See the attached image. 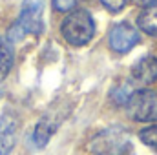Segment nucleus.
Instances as JSON below:
<instances>
[{"label": "nucleus", "mask_w": 157, "mask_h": 155, "mask_svg": "<svg viewBox=\"0 0 157 155\" xmlns=\"http://www.w3.org/2000/svg\"><path fill=\"white\" fill-rule=\"evenodd\" d=\"M102 2V6L108 9V11H112V13H119L122 7H124V0H101Z\"/></svg>", "instance_id": "14"}, {"label": "nucleus", "mask_w": 157, "mask_h": 155, "mask_svg": "<svg viewBox=\"0 0 157 155\" xmlns=\"http://www.w3.org/2000/svg\"><path fill=\"white\" fill-rule=\"evenodd\" d=\"M137 24L139 28L152 35V37H157V2L146 6L141 13H139V18H137Z\"/></svg>", "instance_id": "9"}, {"label": "nucleus", "mask_w": 157, "mask_h": 155, "mask_svg": "<svg viewBox=\"0 0 157 155\" xmlns=\"http://www.w3.org/2000/svg\"><path fill=\"white\" fill-rule=\"evenodd\" d=\"M135 93V88H133V82L132 80H122L115 84L110 91V99L115 106H126L132 99V95Z\"/></svg>", "instance_id": "10"}, {"label": "nucleus", "mask_w": 157, "mask_h": 155, "mask_svg": "<svg viewBox=\"0 0 157 155\" xmlns=\"http://www.w3.org/2000/svg\"><path fill=\"white\" fill-rule=\"evenodd\" d=\"M13 60H15V53H13L11 40L0 37V80H4L7 77V73L11 71Z\"/></svg>", "instance_id": "11"}, {"label": "nucleus", "mask_w": 157, "mask_h": 155, "mask_svg": "<svg viewBox=\"0 0 157 155\" xmlns=\"http://www.w3.org/2000/svg\"><path fill=\"white\" fill-rule=\"evenodd\" d=\"M128 115L137 122H154L157 120V91L141 89L135 91L126 104Z\"/></svg>", "instance_id": "3"}, {"label": "nucleus", "mask_w": 157, "mask_h": 155, "mask_svg": "<svg viewBox=\"0 0 157 155\" xmlns=\"http://www.w3.org/2000/svg\"><path fill=\"white\" fill-rule=\"evenodd\" d=\"M18 122L13 115H4L0 119V155H9L17 142Z\"/></svg>", "instance_id": "7"}, {"label": "nucleus", "mask_w": 157, "mask_h": 155, "mask_svg": "<svg viewBox=\"0 0 157 155\" xmlns=\"http://www.w3.org/2000/svg\"><path fill=\"white\" fill-rule=\"evenodd\" d=\"M57 128H59V119L57 117L53 115L42 117L37 122L35 130H33V142H35V146L37 148H44L49 142V139L53 137V133L57 131Z\"/></svg>", "instance_id": "8"}, {"label": "nucleus", "mask_w": 157, "mask_h": 155, "mask_svg": "<svg viewBox=\"0 0 157 155\" xmlns=\"http://www.w3.org/2000/svg\"><path fill=\"white\" fill-rule=\"evenodd\" d=\"M157 80V59L148 55L139 59L132 68V82L137 86H150Z\"/></svg>", "instance_id": "6"}, {"label": "nucleus", "mask_w": 157, "mask_h": 155, "mask_svg": "<svg viewBox=\"0 0 157 155\" xmlns=\"http://www.w3.org/2000/svg\"><path fill=\"white\" fill-rule=\"evenodd\" d=\"M141 6H150V4H154V2H157V0H137Z\"/></svg>", "instance_id": "15"}, {"label": "nucleus", "mask_w": 157, "mask_h": 155, "mask_svg": "<svg viewBox=\"0 0 157 155\" xmlns=\"http://www.w3.org/2000/svg\"><path fill=\"white\" fill-rule=\"evenodd\" d=\"M88 150L93 155H126L132 150V141L126 130L106 128L88 142Z\"/></svg>", "instance_id": "1"}, {"label": "nucleus", "mask_w": 157, "mask_h": 155, "mask_svg": "<svg viewBox=\"0 0 157 155\" xmlns=\"http://www.w3.org/2000/svg\"><path fill=\"white\" fill-rule=\"evenodd\" d=\"M75 6H77V0H53V7L57 11H62V13L71 11Z\"/></svg>", "instance_id": "13"}, {"label": "nucleus", "mask_w": 157, "mask_h": 155, "mask_svg": "<svg viewBox=\"0 0 157 155\" xmlns=\"http://www.w3.org/2000/svg\"><path fill=\"white\" fill-rule=\"evenodd\" d=\"M60 33L68 44L84 46L95 35V22L86 9H77L64 18L60 26Z\"/></svg>", "instance_id": "2"}, {"label": "nucleus", "mask_w": 157, "mask_h": 155, "mask_svg": "<svg viewBox=\"0 0 157 155\" xmlns=\"http://www.w3.org/2000/svg\"><path fill=\"white\" fill-rule=\"evenodd\" d=\"M139 33L130 22H119L110 33V47L115 53H128L139 44Z\"/></svg>", "instance_id": "5"}, {"label": "nucleus", "mask_w": 157, "mask_h": 155, "mask_svg": "<svg viewBox=\"0 0 157 155\" xmlns=\"http://www.w3.org/2000/svg\"><path fill=\"white\" fill-rule=\"evenodd\" d=\"M139 139L148 148H152L154 152H157V126H148V128L141 130L139 131Z\"/></svg>", "instance_id": "12"}, {"label": "nucleus", "mask_w": 157, "mask_h": 155, "mask_svg": "<svg viewBox=\"0 0 157 155\" xmlns=\"http://www.w3.org/2000/svg\"><path fill=\"white\" fill-rule=\"evenodd\" d=\"M42 17H44V0H24L17 24L22 28L24 33L40 35L44 29Z\"/></svg>", "instance_id": "4"}]
</instances>
